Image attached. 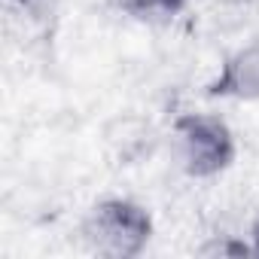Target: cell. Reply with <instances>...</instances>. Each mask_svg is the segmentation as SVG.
Listing matches in <instances>:
<instances>
[{"label": "cell", "mask_w": 259, "mask_h": 259, "mask_svg": "<svg viewBox=\"0 0 259 259\" xmlns=\"http://www.w3.org/2000/svg\"><path fill=\"white\" fill-rule=\"evenodd\" d=\"M210 98L226 101H259V43L241 46L223 58L217 76L207 82Z\"/></svg>", "instance_id": "3"}, {"label": "cell", "mask_w": 259, "mask_h": 259, "mask_svg": "<svg viewBox=\"0 0 259 259\" xmlns=\"http://www.w3.org/2000/svg\"><path fill=\"white\" fill-rule=\"evenodd\" d=\"M247 241H250V250H253V256H259V217L253 220V226H250V235H247Z\"/></svg>", "instance_id": "5"}, {"label": "cell", "mask_w": 259, "mask_h": 259, "mask_svg": "<svg viewBox=\"0 0 259 259\" xmlns=\"http://www.w3.org/2000/svg\"><path fill=\"white\" fill-rule=\"evenodd\" d=\"M116 7L132 19H174L189 7V0H116Z\"/></svg>", "instance_id": "4"}, {"label": "cell", "mask_w": 259, "mask_h": 259, "mask_svg": "<svg viewBox=\"0 0 259 259\" xmlns=\"http://www.w3.org/2000/svg\"><path fill=\"white\" fill-rule=\"evenodd\" d=\"M171 150L186 177L210 180L232 168L238 141L229 122L213 113H180L171 125Z\"/></svg>", "instance_id": "1"}, {"label": "cell", "mask_w": 259, "mask_h": 259, "mask_svg": "<svg viewBox=\"0 0 259 259\" xmlns=\"http://www.w3.org/2000/svg\"><path fill=\"white\" fill-rule=\"evenodd\" d=\"M153 238V217L135 198H101L82 220V241L107 259H135Z\"/></svg>", "instance_id": "2"}]
</instances>
